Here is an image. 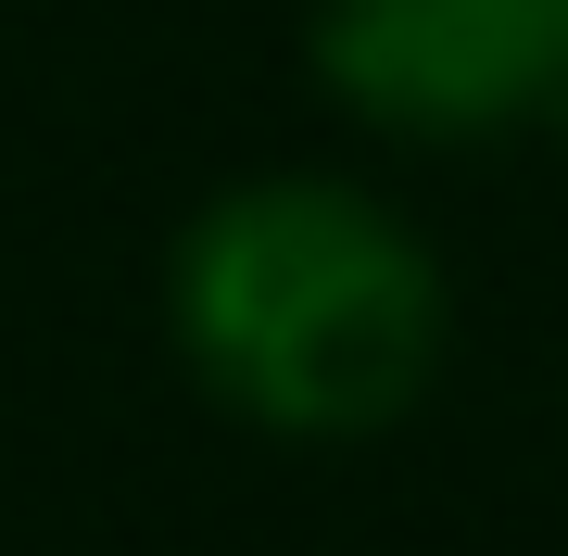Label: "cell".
Segmentation results:
<instances>
[{"label": "cell", "instance_id": "obj_1", "mask_svg": "<svg viewBox=\"0 0 568 556\" xmlns=\"http://www.w3.org/2000/svg\"><path fill=\"white\" fill-rule=\"evenodd\" d=\"M164 367L278 455H354L429 417L455 367V253L366 165H241L164 228Z\"/></svg>", "mask_w": 568, "mask_h": 556}, {"label": "cell", "instance_id": "obj_2", "mask_svg": "<svg viewBox=\"0 0 568 556\" xmlns=\"http://www.w3.org/2000/svg\"><path fill=\"white\" fill-rule=\"evenodd\" d=\"M304 89L379 152L568 140V0H304Z\"/></svg>", "mask_w": 568, "mask_h": 556}]
</instances>
